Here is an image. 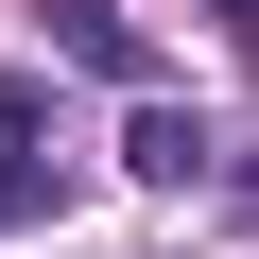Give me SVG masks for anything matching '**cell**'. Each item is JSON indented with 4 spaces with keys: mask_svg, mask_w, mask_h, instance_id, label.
I'll list each match as a JSON object with an SVG mask.
<instances>
[{
    "mask_svg": "<svg viewBox=\"0 0 259 259\" xmlns=\"http://www.w3.org/2000/svg\"><path fill=\"white\" fill-rule=\"evenodd\" d=\"M225 18H242V35H259V0H225Z\"/></svg>",
    "mask_w": 259,
    "mask_h": 259,
    "instance_id": "6da1fadb",
    "label": "cell"
}]
</instances>
